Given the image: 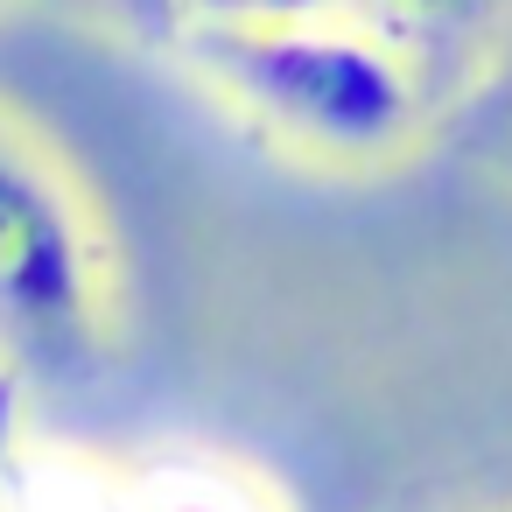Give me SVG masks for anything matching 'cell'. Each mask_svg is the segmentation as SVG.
<instances>
[{"mask_svg": "<svg viewBox=\"0 0 512 512\" xmlns=\"http://www.w3.org/2000/svg\"><path fill=\"white\" fill-rule=\"evenodd\" d=\"M85 8L141 43H176V29H183V0H85Z\"/></svg>", "mask_w": 512, "mask_h": 512, "instance_id": "8", "label": "cell"}, {"mask_svg": "<svg viewBox=\"0 0 512 512\" xmlns=\"http://www.w3.org/2000/svg\"><path fill=\"white\" fill-rule=\"evenodd\" d=\"M498 0H344V15L358 29H372L379 43H393L428 85L442 71H463L484 22H491Z\"/></svg>", "mask_w": 512, "mask_h": 512, "instance_id": "5", "label": "cell"}, {"mask_svg": "<svg viewBox=\"0 0 512 512\" xmlns=\"http://www.w3.org/2000/svg\"><path fill=\"white\" fill-rule=\"evenodd\" d=\"M22 435H29V372L0 358V470L22 449Z\"/></svg>", "mask_w": 512, "mask_h": 512, "instance_id": "9", "label": "cell"}, {"mask_svg": "<svg viewBox=\"0 0 512 512\" xmlns=\"http://www.w3.org/2000/svg\"><path fill=\"white\" fill-rule=\"evenodd\" d=\"M0 512H134L127 463L78 442H29L0 470Z\"/></svg>", "mask_w": 512, "mask_h": 512, "instance_id": "4", "label": "cell"}, {"mask_svg": "<svg viewBox=\"0 0 512 512\" xmlns=\"http://www.w3.org/2000/svg\"><path fill=\"white\" fill-rule=\"evenodd\" d=\"M120 281L99 204L57 141L0 99V358L36 372H92L113 344Z\"/></svg>", "mask_w": 512, "mask_h": 512, "instance_id": "2", "label": "cell"}, {"mask_svg": "<svg viewBox=\"0 0 512 512\" xmlns=\"http://www.w3.org/2000/svg\"><path fill=\"white\" fill-rule=\"evenodd\" d=\"M344 15V0H183V22H316Z\"/></svg>", "mask_w": 512, "mask_h": 512, "instance_id": "7", "label": "cell"}, {"mask_svg": "<svg viewBox=\"0 0 512 512\" xmlns=\"http://www.w3.org/2000/svg\"><path fill=\"white\" fill-rule=\"evenodd\" d=\"M120 463H127L134 512H295L288 491L253 456L218 449V442L169 435V442H148Z\"/></svg>", "mask_w": 512, "mask_h": 512, "instance_id": "3", "label": "cell"}, {"mask_svg": "<svg viewBox=\"0 0 512 512\" xmlns=\"http://www.w3.org/2000/svg\"><path fill=\"white\" fill-rule=\"evenodd\" d=\"M0 15H8V0H0Z\"/></svg>", "mask_w": 512, "mask_h": 512, "instance_id": "10", "label": "cell"}, {"mask_svg": "<svg viewBox=\"0 0 512 512\" xmlns=\"http://www.w3.org/2000/svg\"><path fill=\"white\" fill-rule=\"evenodd\" d=\"M442 134L491 176L512 183V36L477 64V78H463V92L442 113Z\"/></svg>", "mask_w": 512, "mask_h": 512, "instance_id": "6", "label": "cell"}, {"mask_svg": "<svg viewBox=\"0 0 512 512\" xmlns=\"http://www.w3.org/2000/svg\"><path fill=\"white\" fill-rule=\"evenodd\" d=\"M169 50L253 141L323 176H379L435 134V85L351 15L183 22Z\"/></svg>", "mask_w": 512, "mask_h": 512, "instance_id": "1", "label": "cell"}]
</instances>
